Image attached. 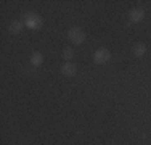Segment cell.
<instances>
[{
	"label": "cell",
	"mask_w": 151,
	"mask_h": 145,
	"mask_svg": "<svg viewBox=\"0 0 151 145\" xmlns=\"http://www.w3.org/2000/svg\"><path fill=\"white\" fill-rule=\"evenodd\" d=\"M61 72H63L66 78H74L76 72H77V66L74 63H64L61 66Z\"/></svg>",
	"instance_id": "cell-5"
},
{
	"label": "cell",
	"mask_w": 151,
	"mask_h": 145,
	"mask_svg": "<svg viewBox=\"0 0 151 145\" xmlns=\"http://www.w3.org/2000/svg\"><path fill=\"white\" fill-rule=\"evenodd\" d=\"M129 20H130V23H142L145 20V12L142 8H132L129 12Z\"/></svg>",
	"instance_id": "cell-4"
},
{
	"label": "cell",
	"mask_w": 151,
	"mask_h": 145,
	"mask_svg": "<svg viewBox=\"0 0 151 145\" xmlns=\"http://www.w3.org/2000/svg\"><path fill=\"white\" fill-rule=\"evenodd\" d=\"M24 24L29 29H39L42 26V18L37 13H27L24 14Z\"/></svg>",
	"instance_id": "cell-3"
},
{
	"label": "cell",
	"mask_w": 151,
	"mask_h": 145,
	"mask_svg": "<svg viewBox=\"0 0 151 145\" xmlns=\"http://www.w3.org/2000/svg\"><path fill=\"white\" fill-rule=\"evenodd\" d=\"M74 55H76V53H74V49H73V47H66V49L63 50V58L68 61V63H69V61L74 58Z\"/></svg>",
	"instance_id": "cell-9"
},
{
	"label": "cell",
	"mask_w": 151,
	"mask_h": 145,
	"mask_svg": "<svg viewBox=\"0 0 151 145\" xmlns=\"http://www.w3.org/2000/svg\"><path fill=\"white\" fill-rule=\"evenodd\" d=\"M23 28H24V23H23V21L15 20V21H12V23H10L8 32H10V34H19V32L23 31Z\"/></svg>",
	"instance_id": "cell-6"
},
{
	"label": "cell",
	"mask_w": 151,
	"mask_h": 145,
	"mask_svg": "<svg viewBox=\"0 0 151 145\" xmlns=\"http://www.w3.org/2000/svg\"><path fill=\"white\" fill-rule=\"evenodd\" d=\"M68 39H69L74 45H82L85 41V31L79 26H74L68 31Z\"/></svg>",
	"instance_id": "cell-1"
},
{
	"label": "cell",
	"mask_w": 151,
	"mask_h": 145,
	"mask_svg": "<svg viewBox=\"0 0 151 145\" xmlns=\"http://www.w3.org/2000/svg\"><path fill=\"white\" fill-rule=\"evenodd\" d=\"M146 52V45L143 42H137L134 47H132V53H134L135 57H143Z\"/></svg>",
	"instance_id": "cell-7"
},
{
	"label": "cell",
	"mask_w": 151,
	"mask_h": 145,
	"mask_svg": "<svg viewBox=\"0 0 151 145\" xmlns=\"http://www.w3.org/2000/svg\"><path fill=\"white\" fill-rule=\"evenodd\" d=\"M44 63V55L42 53H39V52H34L32 53V57H31V65L32 66H40V65Z\"/></svg>",
	"instance_id": "cell-8"
},
{
	"label": "cell",
	"mask_w": 151,
	"mask_h": 145,
	"mask_svg": "<svg viewBox=\"0 0 151 145\" xmlns=\"http://www.w3.org/2000/svg\"><path fill=\"white\" fill-rule=\"evenodd\" d=\"M93 61L96 65H106L111 61V52L108 49H98L93 53Z\"/></svg>",
	"instance_id": "cell-2"
}]
</instances>
